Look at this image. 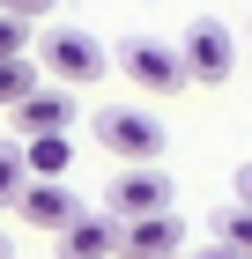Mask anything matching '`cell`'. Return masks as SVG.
Listing matches in <instances>:
<instances>
[{"instance_id":"1","label":"cell","mask_w":252,"mask_h":259,"mask_svg":"<svg viewBox=\"0 0 252 259\" xmlns=\"http://www.w3.org/2000/svg\"><path fill=\"white\" fill-rule=\"evenodd\" d=\"M38 60H45V74L59 81V89H89V81L112 67V52H104L89 30H45V45H38Z\"/></svg>"},{"instance_id":"2","label":"cell","mask_w":252,"mask_h":259,"mask_svg":"<svg viewBox=\"0 0 252 259\" xmlns=\"http://www.w3.org/2000/svg\"><path fill=\"white\" fill-rule=\"evenodd\" d=\"M89 126H97V141L112 148V156H126V170H141V163L163 156V126H156L149 111H134V104H104Z\"/></svg>"},{"instance_id":"3","label":"cell","mask_w":252,"mask_h":259,"mask_svg":"<svg viewBox=\"0 0 252 259\" xmlns=\"http://www.w3.org/2000/svg\"><path fill=\"white\" fill-rule=\"evenodd\" d=\"M171 200H178V193H171V178H163L156 163H141V170H119V178H112L104 207H112L119 222H149V215H178Z\"/></svg>"},{"instance_id":"4","label":"cell","mask_w":252,"mask_h":259,"mask_svg":"<svg viewBox=\"0 0 252 259\" xmlns=\"http://www.w3.org/2000/svg\"><path fill=\"white\" fill-rule=\"evenodd\" d=\"M119 67H126V81L134 89H186V52H171V45H156V37H119V52H112Z\"/></svg>"},{"instance_id":"5","label":"cell","mask_w":252,"mask_h":259,"mask_svg":"<svg viewBox=\"0 0 252 259\" xmlns=\"http://www.w3.org/2000/svg\"><path fill=\"white\" fill-rule=\"evenodd\" d=\"M178 52H186V74L193 81H230V67H237V45H230V30H223L215 15H200Z\"/></svg>"},{"instance_id":"6","label":"cell","mask_w":252,"mask_h":259,"mask_svg":"<svg viewBox=\"0 0 252 259\" xmlns=\"http://www.w3.org/2000/svg\"><path fill=\"white\" fill-rule=\"evenodd\" d=\"M15 215L30 222V230H52V237H59V230H75V222L89 215V207H82V200L67 193L59 178H30V193L15 200Z\"/></svg>"},{"instance_id":"7","label":"cell","mask_w":252,"mask_h":259,"mask_svg":"<svg viewBox=\"0 0 252 259\" xmlns=\"http://www.w3.org/2000/svg\"><path fill=\"white\" fill-rule=\"evenodd\" d=\"M67 126H75V89H38V97H22L15 104V134L22 141H45V134H67Z\"/></svg>"},{"instance_id":"8","label":"cell","mask_w":252,"mask_h":259,"mask_svg":"<svg viewBox=\"0 0 252 259\" xmlns=\"http://www.w3.org/2000/svg\"><path fill=\"white\" fill-rule=\"evenodd\" d=\"M178 244H186V222L178 215H149V222L119 230V259H178Z\"/></svg>"},{"instance_id":"9","label":"cell","mask_w":252,"mask_h":259,"mask_svg":"<svg viewBox=\"0 0 252 259\" xmlns=\"http://www.w3.org/2000/svg\"><path fill=\"white\" fill-rule=\"evenodd\" d=\"M119 230L126 222L104 207V215H82L75 230H59V259H119Z\"/></svg>"},{"instance_id":"10","label":"cell","mask_w":252,"mask_h":259,"mask_svg":"<svg viewBox=\"0 0 252 259\" xmlns=\"http://www.w3.org/2000/svg\"><path fill=\"white\" fill-rule=\"evenodd\" d=\"M22 163H30V178H67V163H75V141H67V134L22 141Z\"/></svg>"},{"instance_id":"11","label":"cell","mask_w":252,"mask_h":259,"mask_svg":"<svg viewBox=\"0 0 252 259\" xmlns=\"http://www.w3.org/2000/svg\"><path fill=\"white\" fill-rule=\"evenodd\" d=\"M30 193V163H22V141H0V207H15Z\"/></svg>"},{"instance_id":"12","label":"cell","mask_w":252,"mask_h":259,"mask_svg":"<svg viewBox=\"0 0 252 259\" xmlns=\"http://www.w3.org/2000/svg\"><path fill=\"white\" fill-rule=\"evenodd\" d=\"M45 81H38V67L30 60H0V111H15L22 97H38Z\"/></svg>"},{"instance_id":"13","label":"cell","mask_w":252,"mask_h":259,"mask_svg":"<svg viewBox=\"0 0 252 259\" xmlns=\"http://www.w3.org/2000/svg\"><path fill=\"white\" fill-rule=\"evenodd\" d=\"M215 244L252 259V207H215Z\"/></svg>"},{"instance_id":"14","label":"cell","mask_w":252,"mask_h":259,"mask_svg":"<svg viewBox=\"0 0 252 259\" xmlns=\"http://www.w3.org/2000/svg\"><path fill=\"white\" fill-rule=\"evenodd\" d=\"M22 30H30V22H15V15H0V60H30V52H22Z\"/></svg>"},{"instance_id":"15","label":"cell","mask_w":252,"mask_h":259,"mask_svg":"<svg viewBox=\"0 0 252 259\" xmlns=\"http://www.w3.org/2000/svg\"><path fill=\"white\" fill-rule=\"evenodd\" d=\"M0 15H15V22H38V15H52V0H0Z\"/></svg>"},{"instance_id":"16","label":"cell","mask_w":252,"mask_h":259,"mask_svg":"<svg viewBox=\"0 0 252 259\" xmlns=\"http://www.w3.org/2000/svg\"><path fill=\"white\" fill-rule=\"evenodd\" d=\"M237 207H252V163H237Z\"/></svg>"},{"instance_id":"17","label":"cell","mask_w":252,"mask_h":259,"mask_svg":"<svg viewBox=\"0 0 252 259\" xmlns=\"http://www.w3.org/2000/svg\"><path fill=\"white\" fill-rule=\"evenodd\" d=\"M200 259H245V252H230V244H208V252H200Z\"/></svg>"},{"instance_id":"18","label":"cell","mask_w":252,"mask_h":259,"mask_svg":"<svg viewBox=\"0 0 252 259\" xmlns=\"http://www.w3.org/2000/svg\"><path fill=\"white\" fill-rule=\"evenodd\" d=\"M0 259H8V237H0Z\"/></svg>"}]
</instances>
